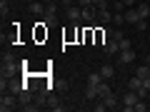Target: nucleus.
Here are the masks:
<instances>
[{
    "mask_svg": "<svg viewBox=\"0 0 150 112\" xmlns=\"http://www.w3.org/2000/svg\"><path fill=\"white\" fill-rule=\"evenodd\" d=\"M18 70V62L15 57H13L10 52H3V67H0V72H3V77H13Z\"/></svg>",
    "mask_w": 150,
    "mask_h": 112,
    "instance_id": "nucleus-1",
    "label": "nucleus"
},
{
    "mask_svg": "<svg viewBox=\"0 0 150 112\" xmlns=\"http://www.w3.org/2000/svg\"><path fill=\"white\" fill-rule=\"evenodd\" d=\"M140 100V95L135 90H125V95L120 97V107H123L125 112H133V107H135V102Z\"/></svg>",
    "mask_w": 150,
    "mask_h": 112,
    "instance_id": "nucleus-2",
    "label": "nucleus"
},
{
    "mask_svg": "<svg viewBox=\"0 0 150 112\" xmlns=\"http://www.w3.org/2000/svg\"><path fill=\"white\" fill-rule=\"evenodd\" d=\"M18 102H20V100H18V95H13V92H8V95H5V92H3V97H0V110H3V112H10V110H15V107H18Z\"/></svg>",
    "mask_w": 150,
    "mask_h": 112,
    "instance_id": "nucleus-3",
    "label": "nucleus"
},
{
    "mask_svg": "<svg viewBox=\"0 0 150 112\" xmlns=\"http://www.w3.org/2000/svg\"><path fill=\"white\" fill-rule=\"evenodd\" d=\"M130 62H135V50L133 48L120 50V52H118V65H130Z\"/></svg>",
    "mask_w": 150,
    "mask_h": 112,
    "instance_id": "nucleus-4",
    "label": "nucleus"
},
{
    "mask_svg": "<svg viewBox=\"0 0 150 112\" xmlns=\"http://www.w3.org/2000/svg\"><path fill=\"white\" fill-rule=\"evenodd\" d=\"M103 50H105V55H118L120 52V43L115 37H108L105 43H103Z\"/></svg>",
    "mask_w": 150,
    "mask_h": 112,
    "instance_id": "nucleus-5",
    "label": "nucleus"
},
{
    "mask_svg": "<svg viewBox=\"0 0 150 112\" xmlns=\"http://www.w3.org/2000/svg\"><path fill=\"white\" fill-rule=\"evenodd\" d=\"M95 20L100 25H108V22H112V15H110L108 8H95Z\"/></svg>",
    "mask_w": 150,
    "mask_h": 112,
    "instance_id": "nucleus-6",
    "label": "nucleus"
},
{
    "mask_svg": "<svg viewBox=\"0 0 150 112\" xmlns=\"http://www.w3.org/2000/svg\"><path fill=\"white\" fill-rule=\"evenodd\" d=\"M140 20H145V18H140L138 8H128V10H125V22H128V25H138Z\"/></svg>",
    "mask_w": 150,
    "mask_h": 112,
    "instance_id": "nucleus-7",
    "label": "nucleus"
},
{
    "mask_svg": "<svg viewBox=\"0 0 150 112\" xmlns=\"http://www.w3.org/2000/svg\"><path fill=\"white\" fill-rule=\"evenodd\" d=\"M68 18L78 25V22L83 20V8H80V5H70V8H68Z\"/></svg>",
    "mask_w": 150,
    "mask_h": 112,
    "instance_id": "nucleus-8",
    "label": "nucleus"
},
{
    "mask_svg": "<svg viewBox=\"0 0 150 112\" xmlns=\"http://www.w3.org/2000/svg\"><path fill=\"white\" fill-rule=\"evenodd\" d=\"M98 97H100V95H98V87H95V85H88V82H85V100L93 102V100H98Z\"/></svg>",
    "mask_w": 150,
    "mask_h": 112,
    "instance_id": "nucleus-9",
    "label": "nucleus"
},
{
    "mask_svg": "<svg viewBox=\"0 0 150 112\" xmlns=\"http://www.w3.org/2000/svg\"><path fill=\"white\" fill-rule=\"evenodd\" d=\"M98 95H100V100H105L108 95H112V90H110V85H108V80H103L100 85H98Z\"/></svg>",
    "mask_w": 150,
    "mask_h": 112,
    "instance_id": "nucleus-10",
    "label": "nucleus"
},
{
    "mask_svg": "<svg viewBox=\"0 0 150 112\" xmlns=\"http://www.w3.org/2000/svg\"><path fill=\"white\" fill-rule=\"evenodd\" d=\"M103 80H105V77H103L100 70H98V72H90V75H88V80H85V82H88V85H95V87H98Z\"/></svg>",
    "mask_w": 150,
    "mask_h": 112,
    "instance_id": "nucleus-11",
    "label": "nucleus"
},
{
    "mask_svg": "<svg viewBox=\"0 0 150 112\" xmlns=\"http://www.w3.org/2000/svg\"><path fill=\"white\" fill-rule=\"evenodd\" d=\"M83 22H95V8H83Z\"/></svg>",
    "mask_w": 150,
    "mask_h": 112,
    "instance_id": "nucleus-12",
    "label": "nucleus"
},
{
    "mask_svg": "<svg viewBox=\"0 0 150 112\" xmlns=\"http://www.w3.org/2000/svg\"><path fill=\"white\" fill-rule=\"evenodd\" d=\"M103 102H105V107H108V110H115V107H120V100H118L115 95H108Z\"/></svg>",
    "mask_w": 150,
    "mask_h": 112,
    "instance_id": "nucleus-13",
    "label": "nucleus"
},
{
    "mask_svg": "<svg viewBox=\"0 0 150 112\" xmlns=\"http://www.w3.org/2000/svg\"><path fill=\"white\" fill-rule=\"evenodd\" d=\"M100 75L105 77V80H110V77H115V67H112V65H103V67H100Z\"/></svg>",
    "mask_w": 150,
    "mask_h": 112,
    "instance_id": "nucleus-14",
    "label": "nucleus"
},
{
    "mask_svg": "<svg viewBox=\"0 0 150 112\" xmlns=\"http://www.w3.org/2000/svg\"><path fill=\"white\" fill-rule=\"evenodd\" d=\"M30 13H35V15H43V13H45V3H30Z\"/></svg>",
    "mask_w": 150,
    "mask_h": 112,
    "instance_id": "nucleus-15",
    "label": "nucleus"
},
{
    "mask_svg": "<svg viewBox=\"0 0 150 112\" xmlns=\"http://www.w3.org/2000/svg\"><path fill=\"white\" fill-rule=\"evenodd\" d=\"M135 75H138V77H143V80H148V77H150V65H140Z\"/></svg>",
    "mask_w": 150,
    "mask_h": 112,
    "instance_id": "nucleus-16",
    "label": "nucleus"
},
{
    "mask_svg": "<svg viewBox=\"0 0 150 112\" xmlns=\"http://www.w3.org/2000/svg\"><path fill=\"white\" fill-rule=\"evenodd\" d=\"M135 8H138L140 18H145V20H148V15H150V5H145V3H140V5H135Z\"/></svg>",
    "mask_w": 150,
    "mask_h": 112,
    "instance_id": "nucleus-17",
    "label": "nucleus"
},
{
    "mask_svg": "<svg viewBox=\"0 0 150 112\" xmlns=\"http://www.w3.org/2000/svg\"><path fill=\"white\" fill-rule=\"evenodd\" d=\"M125 22V13H115L112 15V25H123Z\"/></svg>",
    "mask_w": 150,
    "mask_h": 112,
    "instance_id": "nucleus-18",
    "label": "nucleus"
},
{
    "mask_svg": "<svg viewBox=\"0 0 150 112\" xmlns=\"http://www.w3.org/2000/svg\"><path fill=\"white\" fill-rule=\"evenodd\" d=\"M133 112H145V100H138V102H135Z\"/></svg>",
    "mask_w": 150,
    "mask_h": 112,
    "instance_id": "nucleus-19",
    "label": "nucleus"
},
{
    "mask_svg": "<svg viewBox=\"0 0 150 112\" xmlns=\"http://www.w3.org/2000/svg\"><path fill=\"white\" fill-rule=\"evenodd\" d=\"M120 43V50H128V48H133V43H130L128 37H123V40H118Z\"/></svg>",
    "mask_w": 150,
    "mask_h": 112,
    "instance_id": "nucleus-20",
    "label": "nucleus"
},
{
    "mask_svg": "<svg viewBox=\"0 0 150 112\" xmlns=\"http://www.w3.org/2000/svg\"><path fill=\"white\" fill-rule=\"evenodd\" d=\"M5 13H8V0H0V15L5 18Z\"/></svg>",
    "mask_w": 150,
    "mask_h": 112,
    "instance_id": "nucleus-21",
    "label": "nucleus"
},
{
    "mask_svg": "<svg viewBox=\"0 0 150 112\" xmlns=\"http://www.w3.org/2000/svg\"><path fill=\"white\" fill-rule=\"evenodd\" d=\"M93 110H95V112H105V110H108V107H105V102H103V100H100V102H98V105H95V107H93Z\"/></svg>",
    "mask_w": 150,
    "mask_h": 112,
    "instance_id": "nucleus-22",
    "label": "nucleus"
},
{
    "mask_svg": "<svg viewBox=\"0 0 150 112\" xmlns=\"http://www.w3.org/2000/svg\"><path fill=\"white\" fill-rule=\"evenodd\" d=\"M93 3H95V0H78V5H80V8H90Z\"/></svg>",
    "mask_w": 150,
    "mask_h": 112,
    "instance_id": "nucleus-23",
    "label": "nucleus"
},
{
    "mask_svg": "<svg viewBox=\"0 0 150 112\" xmlns=\"http://www.w3.org/2000/svg\"><path fill=\"white\" fill-rule=\"evenodd\" d=\"M145 27H148V25H145V20H140L138 25H135V30H138V32H145Z\"/></svg>",
    "mask_w": 150,
    "mask_h": 112,
    "instance_id": "nucleus-24",
    "label": "nucleus"
},
{
    "mask_svg": "<svg viewBox=\"0 0 150 112\" xmlns=\"http://www.w3.org/2000/svg\"><path fill=\"white\" fill-rule=\"evenodd\" d=\"M93 8H108V3H105V0H95V3H93Z\"/></svg>",
    "mask_w": 150,
    "mask_h": 112,
    "instance_id": "nucleus-25",
    "label": "nucleus"
},
{
    "mask_svg": "<svg viewBox=\"0 0 150 112\" xmlns=\"http://www.w3.org/2000/svg\"><path fill=\"white\" fill-rule=\"evenodd\" d=\"M58 3H63V5H75L78 0H58Z\"/></svg>",
    "mask_w": 150,
    "mask_h": 112,
    "instance_id": "nucleus-26",
    "label": "nucleus"
},
{
    "mask_svg": "<svg viewBox=\"0 0 150 112\" xmlns=\"http://www.w3.org/2000/svg\"><path fill=\"white\" fill-rule=\"evenodd\" d=\"M123 3H125V8L128 5H138V0H123Z\"/></svg>",
    "mask_w": 150,
    "mask_h": 112,
    "instance_id": "nucleus-27",
    "label": "nucleus"
},
{
    "mask_svg": "<svg viewBox=\"0 0 150 112\" xmlns=\"http://www.w3.org/2000/svg\"><path fill=\"white\" fill-rule=\"evenodd\" d=\"M45 3H58V0H45Z\"/></svg>",
    "mask_w": 150,
    "mask_h": 112,
    "instance_id": "nucleus-28",
    "label": "nucleus"
},
{
    "mask_svg": "<svg viewBox=\"0 0 150 112\" xmlns=\"http://www.w3.org/2000/svg\"><path fill=\"white\" fill-rule=\"evenodd\" d=\"M148 65H150V57H148Z\"/></svg>",
    "mask_w": 150,
    "mask_h": 112,
    "instance_id": "nucleus-29",
    "label": "nucleus"
},
{
    "mask_svg": "<svg viewBox=\"0 0 150 112\" xmlns=\"http://www.w3.org/2000/svg\"><path fill=\"white\" fill-rule=\"evenodd\" d=\"M148 57H150V52H148Z\"/></svg>",
    "mask_w": 150,
    "mask_h": 112,
    "instance_id": "nucleus-30",
    "label": "nucleus"
}]
</instances>
